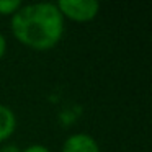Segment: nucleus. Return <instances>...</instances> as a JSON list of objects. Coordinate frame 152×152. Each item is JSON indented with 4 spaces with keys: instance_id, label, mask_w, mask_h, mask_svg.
Returning a JSON list of instances; mask_svg holds the SVG:
<instances>
[{
    "instance_id": "obj_1",
    "label": "nucleus",
    "mask_w": 152,
    "mask_h": 152,
    "mask_svg": "<svg viewBox=\"0 0 152 152\" xmlns=\"http://www.w3.org/2000/svg\"><path fill=\"white\" fill-rule=\"evenodd\" d=\"M12 33L31 49L48 51L62 39L64 17L56 4L51 2L21 5L12 15Z\"/></svg>"
},
{
    "instance_id": "obj_2",
    "label": "nucleus",
    "mask_w": 152,
    "mask_h": 152,
    "mask_svg": "<svg viewBox=\"0 0 152 152\" xmlns=\"http://www.w3.org/2000/svg\"><path fill=\"white\" fill-rule=\"evenodd\" d=\"M56 7L64 18L79 23L93 20L100 12V4L96 0H59Z\"/></svg>"
},
{
    "instance_id": "obj_3",
    "label": "nucleus",
    "mask_w": 152,
    "mask_h": 152,
    "mask_svg": "<svg viewBox=\"0 0 152 152\" xmlns=\"http://www.w3.org/2000/svg\"><path fill=\"white\" fill-rule=\"evenodd\" d=\"M61 152H100V145L90 134L77 132L64 141Z\"/></svg>"
},
{
    "instance_id": "obj_4",
    "label": "nucleus",
    "mask_w": 152,
    "mask_h": 152,
    "mask_svg": "<svg viewBox=\"0 0 152 152\" xmlns=\"http://www.w3.org/2000/svg\"><path fill=\"white\" fill-rule=\"evenodd\" d=\"M17 128V116L7 105L0 103V142L7 141Z\"/></svg>"
},
{
    "instance_id": "obj_5",
    "label": "nucleus",
    "mask_w": 152,
    "mask_h": 152,
    "mask_svg": "<svg viewBox=\"0 0 152 152\" xmlns=\"http://www.w3.org/2000/svg\"><path fill=\"white\" fill-rule=\"evenodd\" d=\"M20 7V0H0V15H15Z\"/></svg>"
},
{
    "instance_id": "obj_6",
    "label": "nucleus",
    "mask_w": 152,
    "mask_h": 152,
    "mask_svg": "<svg viewBox=\"0 0 152 152\" xmlns=\"http://www.w3.org/2000/svg\"><path fill=\"white\" fill-rule=\"evenodd\" d=\"M21 152H51L46 145L43 144H30L28 147H25Z\"/></svg>"
},
{
    "instance_id": "obj_7",
    "label": "nucleus",
    "mask_w": 152,
    "mask_h": 152,
    "mask_svg": "<svg viewBox=\"0 0 152 152\" xmlns=\"http://www.w3.org/2000/svg\"><path fill=\"white\" fill-rule=\"evenodd\" d=\"M0 152H21V149L15 144H4L0 147Z\"/></svg>"
},
{
    "instance_id": "obj_8",
    "label": "nucleus",
    "mask_w": 152,
    "mask_h": 152,
    "mask_svg": "<svg viewBox=\"0 0 152 152\" xmlns=\"http://www.w3.org/2000/svg\"><path fill=\"white\" fill-rule=\"evenodd\" d=\"M5 53H7V38L0 33V59L5 56Z\"/></svg>"
}]
</instances>
